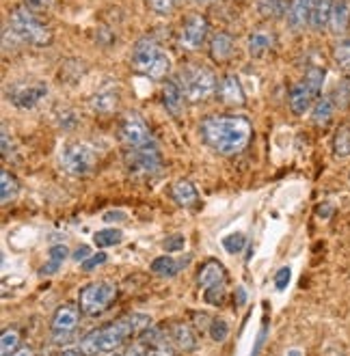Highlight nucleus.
<instances>
[{
  "instance_id": "obj_28",
  "label": "nucleus",
  "mask_w": 350,
  "mask_h": 356,
  "mask_svg": "<svg viewBox=\"0 0 350 356\" xmlns=\"http://www.w3.org/2000/svg\"><path fill=\"white\" fill-rule=\"evenodd\" d=\"M331 9H333V0H316L314 13H312V29H314V31H324V29H328V19H331Z\"/></svg>"
},
{
  "instance_id": "obj_44",
  "label": "nucleus",
  "mask_w": 350,
  "mask_h": 356,
  "mask_svg": "<svg viewBox=\"0 0 350 356\" xmlns=\"http://www.w3.org/2000/svg\"><path fill=\"white\" fill-rule=\"evenodd\" d=\"M13 152V140L9 138V130H7V125H3V156L9 158Z\"/></svg>"
},
{
  "instance_id": "obj_34",
  "label": "nucleus",
  "mask_w": 350,
  "mask_h": 356,
  "mask_svg": "<svg viewBox=\"0 0 350 356\" xmlns=\"http://www.w3.org/2000/svg\"><path fill=\"white\" fill-rule=\"evenodd\" d=\"M333 58H335V65L350 76V39L348 41H340L333 50Z\"/></svg>"
},
{
  "instance_id": "obj_10",
  "label": "nucleus",
  "mask_w": 350,
  "mask_h": 356,
  "mask_svg": "<svg viewBox=\"0 0 350 356\" xmlns=\"http://www.w3.org/2000/svg\"><path fill=\"white\" fill-rule=\"evenodd\" d=\"M58 164L67 175L82 177L93 171L95 166V152L87 143H67L58 156Z\"/></svg>"
},
{
  "instance_id": "obj_23",
  "label": "nucleus",
  "mask_w": 350,
  "mask_h": 356,
  "mask_svg": "<svg viewBox=\"0 0 350 356\" xmlns=\"http://www.w3.org/2000/svg\"><path fill=\"white\" fill-rule=\"evenodd\" d=\"M275 46V35L269 31H255L249 35V41H246V50L253 58H264Z\"/></svg>"
},
{
  "instance_id": "obj_24",
  "label": "nucleus",
  "mask_w": 350,
  "mask_h": 356,
  "mask_svg": "<svg viewBox=\"0 0 350 356\" xmlns=\"http://www.w3.org/2000/svg\"><path fill=\"white\" fill-rule=\"evenodd\" d=\"M191 261V257L186 259H175L171 255H160L152 261V272L158 277H164V279H171L175 277L177 272H182L184 268H186V264Z\"/></svg>"
},
{
  "instance_id": "obj_31",
  "label": "nucleus",
  "mask_w": 350,
  "mask_h": 356,
  "mask_svg": "<svg viewBox=\"0 0 350 356\" xmlns=\"http://www.w3.org/2000/svg\"><path fill=\"white\" fill-rule=\"evenodd\" d=\"M333 154L337 158H350V125L344 123L333 136Z\"/></svg>"
},
{
  "instance_id": "obj_1",
  "label": "nucleus",
  "mask_w": 350,
  "mask_h": 356,
  "mask_svg": "<svg viewBox=\"0 0 350 356\" xmlns=\"http://www.w3.org/2000/svg\"><path fill=\"white\" fill-rule=\"evenodd\" d=\"M199 132L203 143L218 156H238L249 145L253 125L240 115H210L201 119Z\"/></svg>"
},
{
  "instance_id": "obj_9",
  "label": "nucleus",
  "mask_w": 350,
  "mask_h": 356,
  "mask_svg": "<svg viewBox=\"0 0 350 356\" xmlns=\"http://www.w3.org/2000/svg\"><path fill=\"white\" fill-rule=\"evenodd\" d=\"M128 356H175V346L171 343L169 334L150 326L145 332H141L136 341L128 346Z\"/></svg>"
},
{
  "instance_id": "obj_6",
  "label": "nucleus",
  "mask_w": 350,
  "mask_h": 356,
  "mask_svg": "<svg viewBox=\"0 0 350 356\" xmlns=\"http://www.w3.org/2000/svg\"><path fill=\"white\" fill-rule=\"evenodd\" d=\"M324 85V70L322 67H310L305 72V76L292 85L287 102H290V108L294 115H305L314 104L318 102V95Z\"/></svg>"
},
{
  "instance_id": "obj_51",
  "label": "nucleus",
  "mask_w": 350,
  "mask_h": 356,
  "mask_svg": "<svg viewBox=\"0 0 350 356\" xmlns=\"http://www.w3.org/2000/svg\"><path fill=\"white\" fill-rule=\"evenodd\" d=\"M238 298H240V300H238L240 305H244V302H246V296H244V289H242V287H238Z\"/></svg>"
},
{
  "instance_id": "obj_26",
  "label": "nucleus",
  "mask_w": 350,
  "mask_h": 356,
  "mask_svg": "<svg viewBox=\"0 0 350 356\" xmlns=\"http://www.w3.org/2000/svg\"><path fill=\"white\" fill-rule=\"evenodd\" d=\"M333 113H335V99H333V95L318 97V102L314 104V108H312V121L316 125H326L328 121L333 119Z\"/></svg>"
},
{
  "instance_id": "obj_11",
  "label": "nucleus",
  "mask_w": 350,
  "mask_h": 356,
  "mask_svg": "<svg viewBox=\"0 0 350 356\" xmlns=\"http://www.w3.org/2000/svg\"><path fill=\"white\" fill-rule=\"evenodd\" d=\"M126 166L128 171L136 177H148V175H156L162 169V156L156 147V143H148L141 145V147L134 149H126Z\"/></svg>"
},
{
  "instance_id": "obj_8",
  "label": "nucleus",
  "mask_w": 350,
  "mask_h": 356,
  "mask_svg": "<svg viewBox=\"0 0 350 356\" xmlns=\"http://www.w3.org/2000/svg\"><path fill=\"white\" fill-rule=\"evenodd\" d=\"M197 285L203 291V300L208 305H221L225 298V285H228V272L216 259H208L197 275Z\"/></svg>"
},
{
  "instance_id": "obj_37",
  "label": "nucleus",
  "mask_w": 350,
  "mask_h": 356,
  "mask_svg": "<svg viewBox=\"0 0 350 356\" xmlns=\"http://www.w3.org/2000/svg\"><path fill=\"white\" fill-rule=\"evenodd\" d=\"M56 123L61 130H74L78 125V115L72 108H61L56 115Z\"/></svg>"
},
{
  "instance_id": "obj_18",
  "label": "nucleus",
  "mask_w": 350,
  "mask_h": 356,
  "mask_svg": "<svg viewBox=\"0 0 350 356\" xmlns=\"http://www.w3.org/2000/svg\"><path fill=\"white\" fill-rule=\"evenodd\" d=\"M119 91L115 87H104L89 97V108L95 115H111L119 108Z\"/></svg>"
},
{
  "instance_id": "obj_17",
  "label": "nucleus",
  "mask_w": 350,
  "mask_h": 356,
  "mask_svg": "<svg viewBox=\"0 0 350 356\" xmlns=\"http://www.w3.org/2000/svg\"><path fill=\"white\" fill-rule=\"evenodd\" d=\"M216 95L223 104H228V106H244V102H246L244 89H242L236 74H225L221 78Z\"/></svg>"
},
{
  "instance_id": "obj_45",
  "label": "nucleus",
  "mask_w": 350,
  "mask_h": 356,
  "mask_svg": "<svg viewBox=\"0 0 350 356\" xmlns=\"http://www.w3.org/2000/svg\"><path fill=\"white\" fill-rule=\"evenodd\" d=\"M89 257H91V248H89V246L82 244L80 248H76V253H74V259H76V261H85V259H89Z\"/></svg>"
},
{
  "instance_id": "obj_15",
  "label": "nucleus",
  "mask_w": 350,
  "mask_h": 356,
  "mask_svg": "<svg viewBox=\"0 0 350 356\" xmlns=\"http://www.w3.org/2000/svg\"><path fill=\"white\" fill-rule=\"evenodd\" d=\"M208 37V19L199 13H191L184 17L182 33H180V44L186 50H199L205 44Z\"/></svg>"
},
{
  "instance_id": "obj_49",
  "label": "nucleus",
  "mask_w": 350,
  "mask_h": 356,
  "mask_svg": "<svg viewBox=\"0 0 350 356\" xmlns=\"http://www.w3.org/2000/svg\"><path fill=\"white\" fill-rule=\"evenodd\" d=\"M61 356H85V352H82L80 348H67L61 352Z\"/></svg>"
},
{
  "instance_id": "obj_32",
  "label": "nucleus",
  "mask_w": 350,
  "mask_h": 356,
  "mask_svg": "<svg viewBox=\"0 0 350 356\" xmlns=\"http://www.w3.org/2000/svg\"><path fill=\"white\" fill-rule=\"evenodd\" d=\"M123 242V232L117 227H109V229H102L93 236V244L97 248H109V246H115V244H121Z\"/></svg>"
},
{
  "instance_id": "obj_38",
  "label": "nucleus",
  "mask_w": 350,
  "mask_h": 356,
  "mask_svg": "<svg viewBox=\"0 0 350 356\" xmlns=\"http://www.w3.org/2000/svg\"><path fill=\"white\" fill-rule=\"evenodd\" d=\"M22 44H24V41L19 39V35L7 24L5 31H3V50H5V52H9V50L13 52V50H17Z\"/></svg>"
},
{
  "instance_id": "obj_29",
  "label": "nucleus",
  "mask_w": 350,
  "mask_h": 356,
  "mask_svg": "<svg viewBox=\"0 0 350 356\" xmlns=\"http://www.w3.org/2000/svg\"><path fill=\"white\" fill-rule=\"evenodd\" d=\"M255 9L266 19H277L283 13H287L285 0H255Z\"/></svg>"
},
{
  "instance_id": "obj_39",
  "label": "nucleus",
  "mask_w": 350,
  "mask_h": 356,
  "mask_svg": "<svg viewBox=\"0 0 350 356\" xmlns=\"http://www.w3.org/2000/svg\"><path fill=\"white\" fill-rule=\"evenodd\" d=\"M175 3L177 0H148V7L156 15H171L175 11Z\"/></svg>"
},
{
  "instance_id": "obj_33",
  "label": "nucleus",
  "mask_w": 350,
  "mask_h": 356,
  "mask_svg": "<svg viewBox=\"0 0 350 356\" xmlns=\"http://www.w3.org/2000/svg\"><path fill=\"white\" fill-rule=\"evenodd\" d=\"M19 348V330L5 328L0 334V356H11Z\"/></svg>"
},
{
  "instance_id": "obj_53",
  "label": "nucleus",
  "mask_w": 350,
  "mask_h": 356,
  "mask_svg": "<svg viewBox=\"0 0 350 356\" xmlns=\"http://www.w3.org/2000/svg\"><path fill=\"white\" fill-rule=\"evenodd\" d=\"M195 3H199V5H208V3H214V0H195Z\"/></svg>"
},
{
  "instance_id": "obj_46",
  "label": "nucleus",
  "mask_w": 350,
  "mask_h": 356,
  "mask_svg": "<svg viewBox=\"0 0 350 356\" xmlns=\"http://www.w3.org/2000/svg\"><path fill=\"white\" fill-rule=\"evenodd\" d=\"M266 328H269V326H264V328L260 330V334H257V341H255V346H253V352H251V356H257V354H260V350H262V343H264V339H266Z\"/></svg>"
},
{
  "instance_id": "obj_43",
  "label": "nucleus",
  "mask_w": 350,
  "mask_h": 356,
  "mask_svg": "<svg viewBox=\"0 0 350 356\" xmlns=\"http://www.w3.org/2000/svg\"><path fill=\"white\" fill-rule=\"evenodd\" d=\"M290 279H292V270L287 268V266L279 268V270H277V275H275V287H277V289H285L287 283H290Z\"/></svg>"
},
{
  "instance_id": "obj_12",
  "label": "nucleus",
  "mask_w": 350,
  "mask_h": 356,
  "mask_svg": "<svg viewBox=\"0 0 350 356\" xmlns=\"http://www.w3.org/2000/svg\"><path fill=\"white\" fill-rule=\"evenodd\" d=\"M119 140L126 149H134L141 147V145L152 143V132L148 128L145 119H143L138 113H126L119 123Z\"/></svg>"
},
{
  "instance_id": "obj_55",
  "label": "nucleus",
  "mask_w": 350,
  "mask_h": 356,
  "mask_svg": "<svg viewBox=\"0 0 350 356\" xmlns=\"http://www.w3.org/2000/svg\"><path fill=\"white\" fill-rule=\"evenodd\" d=\"M333 356H342V354H333Z\"/></svg>"
},
{
  "instance_id": "obj_41",
  "label": "nucleus",
  "mask_w": 350,
  "mask_h": 356,
  "mask_svg": "<svg viewBox=\"0 0 350 356\" xmlns=\"http://www.w3.org/2000/svg\"><path fill=\"white\" fill-rule=\"evenodd\" d=\"M106 253H102V250H100V253H95V255H91L89 259H85V261H82L80 264V268L82 270H85V272H91V270H95V268H100L102 264H106Z\"/></svg>"
},
{
  "instance_id": "obj_5",
  "label": "nucleus",
  "mask_w": 350,
  "mask_h": 356,
  "mask_svg": "<svg viewBox=\"0 0 350 356\" xmlns=\"http://www.w3.org/2000/svg\"><path fill=\"white\" fill-rule=\"evenodd\" d=\"M177 85L182 87L184 95L189 102H205L212 97L218 89V82L212 70L203 67V65H184L177 74Z\"/></svg>"
},
{
  "instance_id": "obj_42",
  "label": "nucleus",
  "mask_w": 350,
  "mask_h": 356,
  "mask_svg": "<svg viewBox=\"0 0 350 356\" xmlns=\"http://www.w3.org/2000/svg\"><path fill=\"white\" fill-rule=\"evenodd\" d=\"M184 244H186L184 236L175 234V236H169L167 240H164V250H167V253H177V250L184 248Z\"/></svg>"
},
{
  "instance_id": "obj_22",
  "label": "nucleus",
  "mask_w": 350,
  "mask_h": 356,
  "mask_svg": "<svg viewBox=\"0 0 350 356\" xmlns=\"http://www.w3.org/2000/svg\"><path fill=\"white\" fill-rule=\"evenodd\" d=\"M234 37L230 33H225V31H218L212 35V41H210V56L212 60L216 63H225V60H230L232 54H234Z\"/></svg>"
},
{
  "instance_id": "obj_52",
  "label": "nucleus",
  "mask_w": 350,
  "mask_h": 356,
  "mask_svg": "<svg viewBox=\"0 0 350 356\" xmlns=\"http://www.w3.org/2000/svg\"><path fill=\"white\" fill-rule=\"evenodd\" d=\"M287 356H303V354H301V350H290V352H287Z\"/></svg>"
},
{
  "instance_id": "obj_3",
  "label": "nucleus",
  "mask_w": 350,
  "mask_h": 356,
  "mask_svg": "<svg viewBox=\"0 0 350 356\" xmlns=\"http://www.w3.org/2000/svg\"><path fill=\"white\" fill-rule=\"evenodd\" d=\"M130 65L136 74L150 80H162L171 72V56L156 39L143 37L136 41V46L130 56Z\"/></svg>"
},
{
  "instance_id": "obj_20",
  "label": "nucleus",
  "mask_w": 350,
  "mask_h": 356,
  "mask_svg": "<svg viewBox=\"0 0 350 356\" xmlns=\"http://www.w3.org/2000/svg\"><path fill=\"white\" fill-rule=\"evenodd\" d=\"M184 99H186V95H184L182 87L177 85V80H167V82H164V85H162V104H164V108H167V113L171 117H180L182 115Z\"/></svg>"
},
{
  "instance_id": "obj_7",
  "label": "nucleus",
  "mask_w": 350,
  "mask_h": 356,
  "mask_svg": "<svg viewBox=\"0 0 350 356\" xmlns=\"http://www.w3.org/2000/svg\"><path fill=\"white\" fill-rule=\"evenodd\" d=\"M115 298H117V285L111 281H97V283H89L80 289L78 307L82 311V316L97 318L106 309H111Z\"/></svg>"
},
{
  "instance_id": "obj_54",
  "label": "nucleus",
  "mask_w": 350,
  "mask_h": 356,
  "mask_svg": "<svg viewBox=\"0 0 350 356\" xmlns=\"http://www.w3.org/2000/svg\"><path fill=\"white\" fill-rule=\"evenodd\" d=\"M113 356H128V354H113Z\"/></svg>"
},
{
  "instance_id": "obj_2",
  "label": "nucleus",
  "mask_w": 350,
  "mask_h": 356,
  "mask_svg": "<svg viewBox=\"0 0 350 356\" xmlns=\"http://www.w3.org/2000/svg\"><path fill=\"white\" fill-rule=\"evenodd\" d=\"M150 326H152V316H148V313H130V316L121 318L117 322H111V324H104L91 330L87 337L80 341V350L85 352V356L115 352L128 339L138 337L141 332H145Z\"/></svg>"
},
{
  "instance_id": "obj_40",
  "label": "nucleus",
  "mask_w": 350,
  "mask_h": 356,
  "mask_svg": "<svg viewBox=\"0 0 350 356\" xmlns=\"http://www.w3.org/2000/svg\"><path fill=\"white\" fill-rule=\"evenodd\" d=\"M22 5L29 9V11H33V13H46V11H50L52 9V5H54V0H22Z\"/></svg>"
},
{
  "instance_id": "obj_25",
  "label": "nucleus",
  "mask_w": 350,
  "mask_h": 356,
  "mask_svg": "<svg viewBox=\"0 0 350 356\" xmlns=\"http://www.w3.org/2000/svg\"><path fill=\"white\" fill-rule=\"evenodd\" d=\"M348 24H350V0H333L328 29H331L333 35H344Z\"/></svg>"
},
{
  "instance_id": "obj_16",
  "label": "nucleus",
  "mask_w": 350,
  "mask_h": 356,
  "mask_svg": "<svg viewBox=\"0 0 350 356\" xmlns=\"http://www.w3.org/2000/svg\"><path fill=\"white\" fill-rule=\"evenodd\" d=\"M314 5L316 0H290V5H287V26H290V31L299 33L312 26Z\"/></svg>"
},
{
  "instance_id": "obj_47",
  "label": "nucleus",
  "mask_w": 350,
  "mask_h": 356,
  "mask_svg": "<svg viewBox=\"0 0 350 356\" xmlns=\"http://www.w3.org/2000/svg\"><path fill=\"white\" fill-rule=\"evenodd\" d=\"M331 214H333V205H328V203L318 205V216H320V218H328Z\"/></svg>"
},
{
  "instance_id": "obj_35",
  "label": "nucleus",
  "mask_w": 350,
  "mask_h": 356,
  "mask_svg": "<svg viewBox=\"0 0 350 356\" xmlns=\"http://www.w3.org/2000/svg\"><path fill=\"white\" fill-rule=\"evenodd\" d=\"M223 248L228 250L230 255H238V253H242V250L246 248V236H244V234H240V232L225 236V238H223Z\"/></svg>"
},
{
  "instance_id": "obj_19",
  "label": "nucleus",
  "mask_w": 350,
  "mask_h": 356,
  "mask_svg": "<svg viewBox=\"0 0 350 356\" xmlns=\"http://www.w3.org/2000/svg\"><path fill=\"white\" fill-rule=\"evenodd\" d=\"M169 339L180 352H193L197 348V334L186 322H173L169 326Z\"/></svg>"
},
{
  "instance_id": "obj_48",
  "label": "nucleus",
  "mask_w": 350,
  "mask_h": 356,
  "mask_svg": "<svg viewBox=\"0 0 350 356\" xmlns=\"http://www.w3.org/2000/svg\"><path fill=\"white\" fill-rule=\"evenodd\" d=\"M11 356H35V350L31 346H22V348H17Z\"/></svg>"
},
{
  "instance_id": "obj_30",
  "label": "nucleus",
  "mask_w": 350,
  "mask_h": 356,
  "mask_svg": "<svg viewBox=\"0 0 350 356\" xmlns=\"http://www.w3.org/2000/svg\"><path fill=\"white\" fill-rule=\"evenodd\" d=\"M17 193H19L17 177L9 171H3V175H0V201H3V205L13 201L17 197Z\"/></svg>"
},
{
  "instance_id": "obj_50",
  "label": "nucleus",
  "mask_w": 350,
  "mask_h": 356,
  "mask_svg": "<svg viewBox=\"0 0 350 356\" xmlns=\"http://www.w3.org/2000/svg\"><path fill=\"white\" fill-rule=\"evenodd\" d=\"M126 216H123V212H109L106 216H104V220H123Z\"/></svg>"
},
{
  "instance_id": "obj_13",
  "label": "nucleus",
  "mask_w": 350,
  "mask_h": 356,
  "mask_svg": "<svg viewBox=\"0 0 350 356\" xmlns=\"http://www.w3.org/2000/svg\"><path fill=\"white\" fill-rule=\"evenodd\" d=\"M80 313H82L80 307H78V305H72V302L61 305V307L54 311L50 328H52V339H54L56 343L67 341V339L72 337V334L76 332L78 322H80Z\"/></svg>"
},
{
  "instance_id": "obj_27",
  "label": "nucleus",
  "mask_w": 350,
  "mask_h": 356,
  "mask_svg": "<svg viewBox=\"0 0 350 356\" xmlns=\"http://www.w3.org/2000/svg\"><path fill=\"white\" fill-rule=\"evenodd\" d=\"M67 255H70V250H67L65 244H54L48 250V261L44 264V268L39 270V275L50 277V275H54V272H58V268L63 266V261L67 259Z\"/></svg>"
},
{
  "instance_id": "obj_36",
  "label": "nucleus",
  "mask_w": 350,
  "mask_h": 356,
  "mask_svg": "<svg viewBox=\"0 0 350 356\" xmlns=\"http://www.w3.org/2000/svg\"><path fill=\"white\" fill-rule=\"evenodd\" d=\"M208 332H210V337H212L216 343H223L225 339H228V334H230V326H228V322H225V320L214 318V320L210 322Z\"/></svg>"
},
{
  "instance_id": "obj_21",
  "label": "nucleus",
  "mask_w": 350,
  "mask_h": 356,
  "mask_svg": "<svg viewBox=\"0 0 350 356\" xmlns=\"http://www.w3.org/2000/svg\"><path fill=\"white\" fill-rule=\"evenodd\" d=\"M169 195H171V199H173L180 207H195L197 201H199L197 188H195V184L189 181V179H180V181L171 184Z\"/></svg>"
},
{
  "instance_id": "obj_4",
  "label": "nucleus",
  "mask_w": 350,
  "mask_h": 356,
  "mask_svg": "<svg viewBox=\"0 0 350 356\" xmlns=\"http://www.w3.org/2000/svg\"><path fill=\"white\" fill-rule=\"evenodd\" d=\"M9 26L19 35V39L29 46L44 48L52 44V31L37 13L29 11L24 5L15 7L9 15Z\"/></svg>"
},
{
  "instance_id": "obj_14",
  "label": "nucleus",
  "mask_w": 350,
  "mask_h": 356,
  "mask_svg": "<svg viewBox=\"0 0 350 356\" xmlns=\"http://www.w3.org/2000/svg\"><path fill=\"white\" fill-rule=\"evenodd\" d=\"M48 95V87L44 82H19L9 89V99L15 108L31 111L37 104Z\"/></svg>"
}]
</instances>
